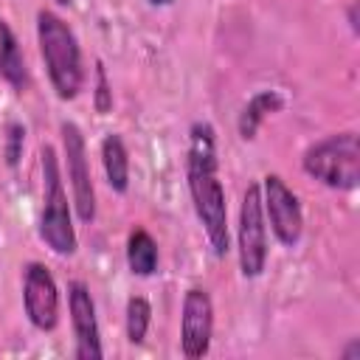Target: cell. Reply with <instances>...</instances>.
Here are the masks:
<instances>
[{
  "label": "cell",
  "mask_w": 360,
  "mask_h": 360,
  "mask_svg": "<svg viewBox=\"0 0 360 360\" xmlns=\"http://www.w3.org/2000/svg\"><path fill=\"white\" fill-rule=\"evenodd\" d=\"M186 177L197 219L205 231V239L214 256H225L231 250L228 236V205L225 191L217 174V143L211 124H194L188 132V158H186Z\"/></svg>",
  "instance_id": "1"
},
{
  "label": "cell",
  "mask_w": 360,
  "mask_h": 360,
  "mask_svg": "<svg viewBox=\"0 0 360 360\" xmlns=\"http://www.w3.org/2000/svg\"><path fill=\"white\" fill-rule=\"evenodd\" d=\"M37 39L56 96L65 101L76 98L84 84V70H82V51L70 25L53 11L42 8L37 14Z\"/></svg>",
  "instance_id": "2"
},
{
  "label": "cell",
  "mask_w": 360,
  "mask_h": 360,
  "mask_svg": "<svg viewBox=\"0 0 360 360\" xmlns=\"http://www.w3.org/2000/svg\"><path fill=\"white\" fill-rule=\"evenodd\" d=\"M301 166L309 177H315L318 183L338 188V191H352L360 183V143L354 132H338L329 135L318 143H312L304 158Z\"/></svg>",
  "instance_id": "3"
},
{
  "label": "cell",
  "mask_w": 360,
  "mask_h": 360,
  "mask_svg": "<svg viewBox=\"0 0 360 360\" xmlns=\"http://www.w3.org/2000/svg\"><path fill=\"white\" fill-rule=\"evenodd\" d=\"M39 236L42 242L59 253L70 256L76 250V231L70 222L68 194L59 174V160L53 146H42V217H39Z\"/></svg>",
  "instance_id": "4"
},
{
  "label": "cell",
  "mask_w": 360,
  "mask_h": 360,
  "mask_svg": "<svg viewBox=\"0 0 360 360\" xmlns=\"http://www.w3.org/2000/svg\"><path fill=\"white\" fill-rule=\"evenodd\" d=\"M236 250H239V270L245 278H256L267 262V225L262 208V188L250 183L245 188L239 205V225H236Z\"/></svg>",
  "instance_id": "5"
},
{
  "label": "cell",
  "mask_w": 360,
  "mask_h": 360,
  "mask_svg": "<svg viewBox=\"0 0 360 360\" xmlns=\"http://www.w3.org/2000/svg\"><path fill=\"white\" fill-rule=\"evenodd\" d=\"M59 132H62V149H65V158H68V180H70L76 214H79L82 222H93L96 219V191H93L84 135L70 121H62Z\"/></svg>",
  "instance_id": "6"
},
{
  "label": "cell",
  "mask_w": 360,
  "mask_h": 360,
  "mask_svg": "<svg viewBox=\"0 0 360 360\" xmlns=\"http://www.w3.org/2000/svg\"><path fill=\"white\" fill-rule=\"evenodd\" d=\"M22 304L34 329L51 332L59 321V290L51 270L39 262L25 264L22 273Z\"/></svg>",
  "instance_id": "7"
},
{
  "label": "cell",
  "mask_w": 360,
  "mask_h": 360,
  "mask_svg": "<svg viewBox=\"0 0 360 360\" xmlns=\"http://www.w3.org/2000/svg\"><path fill=\"white\" fill-rule=\"evenodd\" d=\"M262 208L270 219V228L276 233V239L287 248H292L301 239L304 231V214H301V202L298 197L287 188V183L278 174H267L264 177V197H262Z\"/></svg>",
  "instance_id": "8"
},
{
  "label": "cell",
  "mask_w": 360,
  "mask_h": 360,
  "mask_svg": "<svg viewBox=\"0 0 360 360\" xmlns=\"http://www.w3.org/2000/svg\"><path fill=\"white\" fill-rule=\"evenodd\" d=\"M214 332V304L211 295L200 287H191L183 298V315H180V349L188 360L205 357L211 346Z\"/></svg>",
  "instance_id": "9"
},
{
  "label": "cell",
  "mask_w": 360,
  "mask_h": 360,
  "mask_svg": "<svg viewBox=\"0 0 360 360\" xmlns=\"http://www.w3.org/2000/svg\"><path fill=\"white\" fill-rule=\"evenodd\" d=\"M68 309H70V323L76 335V357L79 360H98L104 357L101 338H98V321H96V304L82 281L68 284Z\"/></svg>",
  "instance_id": "10"
},
{
  "label": "cell",
  "mask_w": 360,
  "mask_h": 360,
  "mask_svg": "<svg viewBox=\"0 0 360 360\" xmlns=\"http://www.w3.org/2000/svg\"><path fill=\"white\" fill-rule=\"evenodd\" d=\"M0 79L6 84H11L14 90H22L28 84V70H25L22 51H20L17 37L11 34V28L3 17H0Z\"/></svg>",
  "instance_id": "11"
},
{
  "label": "cell",
  "mask_w": 360,
  "mask_h": 360,
  "mask_svg": "<svg viewBox=\"0 0 360 360\" xmlns=\"http://www.w3.org/2000/svg\"><path fill=\"white\" fill-rule=\"evenodd\" d=\"M281 104H284V98H281L278 90H259V93L245 104V110L239 112V121H236L239 135H242L245 141H253L256 132H259V127H262V121H264L267 115L278 112Z\"/></svg>",
  "instance_id": "12"
},
{
  "label": "cell",
  "mask_w": 360,
  "mask_h": 360,
  "mask_svg": "<svg viewBox=\"0 0 360 360\" xmlns=\"http://www.w3.org/2000/svg\"><path fill=\"white\" fill-rule=\"evenodd\" d=\"M101 166H104L110 188L124 194L129 186V158H127V146L121 135H107L101 141Z\"/></svg>",
  "instance_id": "13"
},
{
  "label": "cell",
  "mask_w": 360,
  "mask_h": 360,
  "mask_svg": "<svg viewBox=\"0 0 360 360\" xmlns=\"http://www.w3.org/2000/svg\"><path fill=\"white\" fill-rule=\"evenodd\" d=\"M127 264L135 276H152L158 270V245L143 228H135L127 239Z\"/></svg>",
  "instance_id": "14"
},
{
  "label": "cell",
  "mask_w": 360,
  "mask_h": 360,
  "mask_svg": "<svg viewBox=\"0 0 360 360\" xmlns=\"http://www.w3.org/2000/svg\"><path fill=\"white\" fill-rule=\"evenodd\" d=\"M149 323H152V307L146 298L141 295H132L127 301V340L132 346L143 343L146 332H149Z\"/></svg>",
  "instance_id": "15"
},
{
  "label": "cell",
  "mask_w": 360,
  "mask_h": 360,
  "mask_svg": "<svg viewBox=\"0 0 360 360\" xmlns=\"http://www.w3.org/2000/svg\"><path fill=\"white\" fill-rule=\"evenodd\" d=\"M93 104H96V112L107 115L112 110V90L107 84V70L101 62H96V93H93Z\"/></svg>",
  "instance_id": "16"
},
{
  "label": "cell",
  "mask_w": 360,
  "mask_h": 360,
  "mask_svg": "<svg viewBox=\"0 0 360 360\" xmlns=\"http://www.w3.org/2000/svg\"><path fill=\"white\" fill-rule=\"evenodd\" d=\"M22 127L20 124H11L8 127V163H17L20 158V146H22Z\"/></svg>",
  "instance_id": "17"
},
{
  "label": "cell",
  "mask_w": 360,
  "mask_h": 360,
  "mask_svg": "<svg viewBox=\"0 0 360 360\" xmlns=\"http://www.w3.org/2000/svg\"><path fill=\"white\" fill-rule=\"evenodd\" d=\"M343 360H360V340L357 338H352V343L343 349V354H340Z\"/></svg>",
  "instance_id": "18"
},
{
  "label": "cell",
  "mask_w": 360,
  "mask_h": 360,
  "mask_svg": "<svg viewBox=\"0 0 360 360\" xmlns=\"http://www.w3.org/2000/svg\"><path fill=\"white\" fill-rule=\"evenodd\" d=\"M354 11H357V6L352 3V6H349V25H352V31H357V17H354Z\"/></svg>",
  "instance_id": "19"
},
{
  "label": "cell",
  "mask_w": 360,
  "mask_h": 360,
  "mask_svg": "<svg viewBox=\"0 0 360 360\" xmlns=\"http://www.w3.org/2000/svg\"><path fill=\"white\" fill-rule=\"evenodd\" d=\"M149 3H152V6H169L172 0H149Z\"/></svg>",
  "instance_id": "20"
},
{
  "label": "cell",
  "mask_w": 360,
  "mask_h": 360,
  "mask_svg": "<svg viewBox=\"0 0 360 360\" xmlns=\"http://www.w3.org/2000/svg\"><path fill=\"white\" fill-rule=\"evenodd\" d=\"M56 3H62V6H68V3H70V0H56Z\"/></svg>",
  "instance_id": "21"
}]
</instances>
